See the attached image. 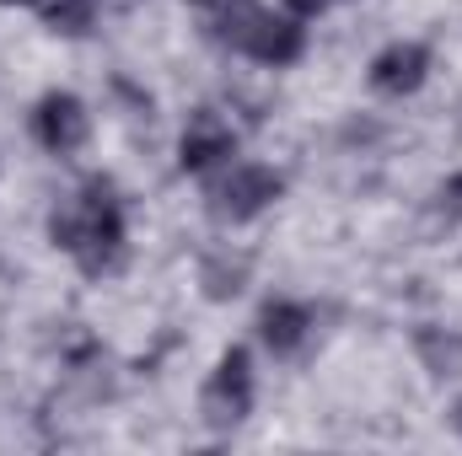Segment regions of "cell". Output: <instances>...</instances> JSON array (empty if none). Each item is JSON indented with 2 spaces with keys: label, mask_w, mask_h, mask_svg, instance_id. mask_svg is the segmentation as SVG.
<instances>
[{
  "label": "cell",
  "mask_w": 462,
  "mask_h": 456,
  "mask_svg": "<svg viewBox=\"0 0 462 456\" xmlns=\"http://www.w3.org/2000/svg\"><path fill=\"white\" fill-rule=\"evenodd\" d=\"M231 156H236V129L216 108H199L183 123V134H178V167L183 172H221Z\"/></svg>",
  "instance_id": "cell-6"
},
{
  "label": "cell",
  "mask_w": 462,
  "mask_h": 456,
  "mask_svg": "<svg viewBox=\"0 0 462 456\" xmlns=\"http://www.w3.org/2000/svg\"><path fill=\"white\" fill-rule=\"evenodd\" d=\"M365 81H371V92H382V97H414V92L430 81V49H425L420 38H393L387 49H376Z\"/></svg>",
  "instance_id": "cell-5"
},
{
  "label": "cell",
  "mask_w": 462,
  "mask_h": 456,
  "mask_svg": "<svg viewBox=\"0 0 462 456\" xmlns=\"http://www.w3.org/2000/svg\"><path fill=\"white\" fill-rule=\"evenodd\" d=\"M49 242L76 258V269L87 279H108L129 258V221H124V199L108 178H87L65 205H54L49 215Z\"/></svg>",
  "instance_id": "cell-1"
},
{
  "label": "cell",
  "mask_w": 462,
  "mask_h": 456,
  "mask_svg": "<svg viewBox=\"0 0 462 456\" xmlns=\"http://www.w3.org/2000/svg\"><path fill=\"white\" fill-rule=\"evenodd\" d=\"M32 140L49 150V156H76L87 150L92 140V114L76 92H43L38 108H32Z\"/></svg>",
  "instance_id": "cell-4"
},
{
  "label": "cell",
  "mask_w": 462,
  "mask_h": 456,
  "mask_svg": "<svg viewBox=\"0 0 462 456\" xmlns=\"http://www.w3.org/2000/svg\"><path fill=\"white\" fill-rule=\"evenodd\" d=\"M280 194H285V178L274 167H263V161H226L221 178L210 183V215L221 226H247L269 205H280Z\"/></svg>",
  "instance_id": "cell-2"
},
{
  "label": "cell",
  "mask_w": 462,
  "mask_h": 456,
  "mask_svg": "<svg viewBox=\"0 0 462 456\" xmlns=\"http://www.w3.org/2000/svg\"><path fill=\"white\" fill-rule=\"evenodd\" d=\"M253 397H258V381H253V354L247 349H226L216 360V370L205 376L199 387V419L210 430H236L247 414H253Z\"/></svg>",
  "instance_id": "cell-3"
},
{
  "label": "cell",
  "mask_w": 462,
  "mask_h": 456,
  "mask_svg": "<svg viewBox=\"0 0 462 456\" xmlns=\"http://www.w3.org/2000/svg\"><path fill=\"white\" fill-rule=\"evenodd\" d=\"M242 54L258 59V65H269V70H285V65H296L307 54V22L291 16V11H269L263 5V16H258V27H253V38H247Z\"/></svg>",
  "instance_id": "cell-8"
},
{
  "label": "cell",
  "mask_w": 462,
  "mask_h": 456,
  "mask_svg": "<svg viewBox=\"0 0 462 456\" xmlns=\"http://www.w3.org/2000/svg\"><path fill=\"white\" fill-rule=\"evenodd\" d=\"M414 349H420V360H425V370L436 381L462 376V333L457 328H420L414 333Z\"/></svg>",
  "instance_id": "cell-10"
},
{
  "label": "cell",
  "mask_w": 462,
  "mask_h": 456,
  "mask_svg": "<svg viewBox=\"0 0 462 456\" xmlns=\"http://www.w3.org/2000/svg\"><path fill=\"white\" fill-rule=\"evenodd\" d=\"M242 279H247V258H205V269H199V285H205V296L210 301H231L236 290H242Z\"/></svg>",
  "instance_id": "cell-12"
},
{
  "label": "cell",
  "mask_w": 462,
  "mask_h": 456,
  "mask_svg": "<svg viewBox=\"0 0 462 456\" xmlns=\"http://www.w3.org/2000/svg\"><path fill=\"white\" fill-rule=\"evenodd\" d=\"M38 11H43L49 32H65V38H81L97 22V0H38Z\"/></svg>",
  "instance_id": "cell-11"
},
{
  "label": "cell",
  "mask_w": 462,
  "mask_h": 456,
  "mask_svg": "<svg viewBox=\"0 0 462 456\" xmlns=\"http://www.w3.org/2000/svg\"><path fill=\"white\" fill-rule=\"evenodd\" d=\"M441 215H447V221H462V172H452V178L441 183Z\"/></svg>",
  "instance_id": "cell-13"
},
{
  "label": "cell",
  "mask_w": 462,
  "mask_h": 456,
  "mask_svg": "<svg viewBox=\"0 0 462 456\" xmlns=\"http://www.w3.org/2000/svg\"><path fill=\"white\" fill-rule=\"evenodd\" d=\"M0 5H38V0H0Z\"/></svg>",
  "instance_id": "cell-15"
},
{
  "label": "cell",
  "mask_w": 462,
  "mask_h": 456,
  "mask_svg": "<svg viewBox=\"0 0 462 456\" xmlns=\"http://www.w3.org/2000/svg\"><path fill=\"white\" fill-rule=\"evenodd\" d=\"M312 333H318V312H312L307 301H296V296H274V301L258 306V343H263L269 354L291 360V354L307 349Z\"/></svg>",
  "instance_id": "cell-7"
},
{
  "label": "cell",
  "mask_w": 462,
  "mask_h": 456,
  "mask_svg": "<svg viewBox=\"0 0 462 456\" xmlns=\"http://www.w3.org/2000/svg\"><path fill=\"white\" fill-rule=\"evenodd\" d=\"M334 5H339V0H285V11H291V16H301V22H318V16H323V11H334Z\"/></svg>",
  "instance_id": "cell-14"
},
{
  "label": "cell",
  "mask_w": 462,
  "mask_h": 456,
  "mask_svg": "<svg viewBox=\"0 0 462 456\" xmlns=\"http://www.w3.org/2000/svg\"><path fill=\"white\" fill-rule=\"evenodd\" d=\"M457 430H462V403H457Z\"/></svg>",
  "instance_id": "cell-16"
},
{
  "label": "cell",
  "mask_w": 462,
  "mask_h": 456,
  "mask_svg": "<svg viewBox=\"0 0 462 456\" xmlns=\"http://www.w3.org/2000/svg\"><path fill=\"white\" fill-rule=\"evenodd\" d=\"M189 11H194L199 32H205L210 43L236 49V54L247 49L253 27H258V16H263V5H258V0H189Z\"/></svg>",
  "instance_id": "cell-9"
}]
</instances>
